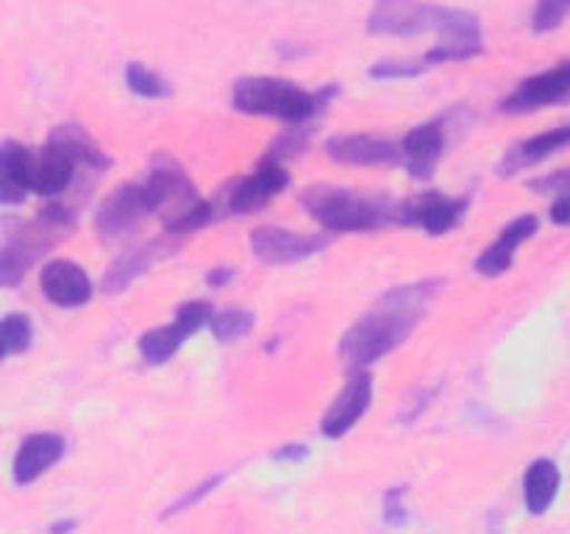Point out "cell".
<instances>
[{
  "mask_svg": "<svg viewBox=\"0 0 570 534\" xmlns=\"http://www.w3.org/2000/svg\"><path fill=\"white\" fill-rule=\"evenodd\" d=\"M367 31L373 37H421V33H438V42L426 50L423 65L432 70L438 65L451 61H468L484 50L482 26L479 17L462 9H445L438 3L423 0H376Z\"/></svg>",
  "mask_w": 570,
  "mask_h": 534,
  "instance_id": "6da1fadb",
  "label": "cell"
},
{
  "mask_svg": "<svg viewBox=\"0 0 570 534\" xmlns=\"http://www.w3.org/2000/svg\"><path fill=\"white\" fill-rule=\"evenodd\" d=\"M443 278H426V281L393 287L348 326L340 339V359L351 370L371 367L373 362L384 359L390 350L399 348L406 337L426 317L429 306L443 289Z\"/></svg>",
  "mask_w": 570,
  "mask_h": 534,
  "instance_id": "7a4b0ae2",
  "label": "cell"
},
{
  "mask_svg": "<svg viewBox=\"0 0 570 534\" xmlns=\"http://www.w3.org/2000/svg\"><path fill=\"white\" fill-rule=\"evenodd\" d=\"M301 206L326 231H379L401 222V204L384 195L354 192L343 187H309L301 192Z\"/></svg>",
  "mask_w": 570,
  "mask_h": 534,
  "instance_id": "3957f363",
  "label": "cell"
},
{
  "mask_svg": "<svg viewBox=\"0 0 570 534\" xmlns=\"http://www.w3.org/2000/svg\"><path fill=\"white\" fill-rule=\"evenodd\" d=\"M334 89H321V92H309L301 83L287 81V78L276 76H248L239 78L234 83V109L250 117H273V120L289 122V126H301V122L312 120Z\"/></svg>",
  "mask_w": 570,
  "mask_h": 534,
  "instance_id": "277c9868",
  "label": "cell"
},
{
  "mask_svg": "<svg viewBox=\"0 0 570 534\" xmlns=\"http://www.w3.org/2000/svg\"><path fill=\"white\" fill-rule=\"evenodd\" d=\"M76 228V217L67 206L50 204L48 209L39 211L33 220H28L26 226L17 228L14 234H9L3 243V254H0V281L3 287H14L22 276L28 273V267L39 259L42 254H48L61 237Z\"/></svg>",
  "mask_w": 570,
  "mask_h": 534,
  "instance_id": "5b68a950",
  "label": "cell"
},
{
  "mask_svg": "<svg viewBox=\"0 0 570 534\" xmlns=\"http://www.w3.org/2000/svg\"><path fill=\"white\" fill-rule=\"evenodd\" d=\"M212 315H215V306L209 300H187L178 306L176 317L167 326L150 328L139 337V354L148 365H165L195 332L209 326Z\"/></svg>",
  "mask_w": 570,
  "mask_h": 534,
  "instance_id": "8992f818",
  "label": "cell"
},
{
  "mask_svg": "<svg viewBox=\"0 0 570 534\" xmlns=\"http://www.w3.org/2000/svg\"><path fill=\"white\" fill-rule=\"evenodd\" d=\"M328 234H298L278 226H256L250 231V250L262 265H298L328 248Z\"/></svg>",
  "mask_w": 570,
  "mask_h": 534,
  "instance_id": "52a82bcc",
  "label": "cell"
},
{
  "mask_svg": "<svg viewBox=\"0 0 570 534\" xmlns=\"http://www.w3.org/2000/svg\"><path fill=\"white\" fill-rule=\"evenodd\" d=\"M289 184V172L282 161L265 159L250 176L237 178L228 184L223 195V206L228 215H254L265 209L276 195H282Z\"/></svg>",
  "mask_w": 570,
  "mask_h": 534,
  "instance_id": "ba28073f",
  "label": "cell"
},
{
  "mask_svg": "<svg viewBox=\"0 0 570 534\" xmlns=\"http://www.w3.org/2000/svg\"><path fill=\"white\" fill-rule=\"evenodd\" d=\"M471 200L468 198H451L443 192H421L412 198L401 200V222L421 231L432 234V237H443V234L454 231L465 217Z\"/></svg>",
  "mask_w": 570,
  "mask_h": 534,
  "instance_id": "9c48e42d",
  "label": "cell"
},
{
  "mask_svg": "<svg viewBox=\"0 0 570 534\" xmlns=\"http://www.w3.org/2000/svg\"><path fill=\"white\" fill-rule=\"evenodd\" d=\"M373 404V376L367 367L351 373L345 387L321 417V434L328 439H340L367 415Z\"/></svg>",
  "mask_w": 570,
  "mask_h": 534,
  "instance_id": "30bf717a",
  "label": "cell"
},
{
  "mask_svg": "<svg viewBox=\"0 0 570 534\" xmlns=\"http://www.w3.org/2000/svg\"><path fill=\"white\" fill-rule=\"evenodd\" d=\"M328 159L348 167H387L404 165L401 142L376 134H340L326 142Z\"/></svg>",
  "mask_w": 570,
  "mask_h": 534,
  "instance_id": "8fae6325",
  "label": "cell"
},
{
  "mask_svg": "<svg viewBox=\"0 0 570 534\" xmlns=\"http://www.w3.org/2000/svg\"><path fill=\"white\" fill-rule=\"evenodd\" d=\"M568 98H570V61H562V65L538 72V76H529L527 81L518 83V87L507 95L501 109H504L507 115H527V111L562 103V100Z\"/></svg>",
  "mask_w": 570,
  "mask_h": 534,
  "instance_id": "7c38bea8",
  "label": "cell"
},
{
  "mask_svg": "<svg viewBox=\"0 0 570 534\" xmlns=\"http://www.w3.org/2000/svg\"><path fill=\"white\" fill-rule=\"evenodd\" d=\"M42 295L59 309H78L92 298V281L87 270L72 259H53L39 273Z\"/></svg>",
  "mask_w": 570,
  "mask_h": 534,
  "instance_id": "4fadbf2b",
  "label": "cell"
},
{
  "mask_svg": "<svg viewBox=\"0 0 570 534\" xmlns=\"http://www.w3.org/2000/svg\"><path fill=\"white\" fill-rule=\"evenodd\" d=\"M540 220L534 215H521L515 220L507 222L504 231L495 237L493 245L479 254V259L473 261V270L484 278H499L504 273L512 270V261H515V254L521 250V245L527 239H532L538 234Z\"/></svg>",
  "mask_w": 570,
  "mask_h": 534,
  "instance_id": "5bb4252c",
  "label": "cell"
},
{
  "mask_svg": "<svg viewBox=\"0 0 570 534\" xmlns=\"http://www.w3.org/2000/svg\"><path fill=\"white\" fill-rule=\"evenodd\" d=\"M67 443L65 437L53 432H37V434H28L26 439L20 443L17 448L14 459H11V478L14 484L26 487V484L37 482L42 473H48L56 462L65 456Z\"/></svg>",
  "mask_w": 570,
  "mask_h": 534,
  "instance_id": "9a60e30c",
  "label": "cell"
},
{
  "mask_svg": "<svg viewBox=\"0 0 570 534\" xmlns=\"http://www.w3.org/2000/svg\"><path fill=\"white\" fill-rule=\"evenodd\" d=\"M445 148V126L440 120L421 122V126L410 128L401 139V150H404V167L412 178L417 181H429L438 170V161Z\"/></svg>",
  "mask_w": 570,
  "mask_h": 534,
  "instance_id": "2e32d148",
  "label": "cell"
},
{
  "mask_svg": "<svg viewBox=\"0 0 570 534\" xmlns=\"http://www.w3.org/2000/svg\"><path fill=\"white\" fill-rule=\"evenodd\" d=\"M78 167L81 165H78L76 156H70L65 148H59V145L48 139V145L33 154L31 192L42 195V198H56V195H61L70 187Z\"/></svg>",
  "mask_w": 570,
  "mask_h": 534,
  "instance_id": "e0dca14e",
  "label": "cell"
},
{
  "mask_svg": "<svg viewBox=\"0 0 570 534\" xmlns=\"http://www.w3.org/2000/svg\"><path fill=\"white\" fill-rule=\"evenodd\" d=\"M566 148H570V122L568 126L540 131L534 134V137L521 139V142L512 145L504 154V159H501L499 172L501 176H515V172L527 170V167L532 165H540V161H546L549 156H554L557 150Z\"/></svg>",
  "mask_w": 570,
  "mask_h": 534,
  "instance_id": "ac0fdd59",
  "label": "cell"
},
{
  "mask_svg": "<svg viewBox=\"0 0 570 534\" xmlns=\"http://www.w3.org/2000/svg\"><path fill=\"white\" fill-rule=\"evenodd\" d=\"M562 487L560 465L546 456L534 459L523 473V504H527L529 515L540 517L551 510Z\"/></svg>",
  "mask_w": 570,
  "mask_h": 534,
  "instance_id": "d6986e66",
  "label": "cell"
},
{
  "mask_svg": "<svg viewBox=\"0 0 570 534\" xmlns=\"http://www.w3.org/2000/svg\"><path fill=\"white\" fill-rule=\"evenodd\" d=\"M31 165H33V150L22 148L17 142H3L0 150V198L3 204L14 206L26 198L31 189Z\"/></svg>",
  "mask_w": 570,
  "mask_h": 534,
  "instance_id": "ffe728a7",
  "label": "cell"
},
{
  "mask_svg": "<svg viewBox=\"0 0 570 534\" xmlns=\"http://www.w3.org/2000/svg\"><path fill=\"white\" fill-rule=\"evenodd\" d=\"M156 243L142 245V248L126 250L115 265H109L104 276V289L106 293H122L126 287H131L156 259H159V248H154Z\"/></svg>",
  "mask_w": 570,
  "mask_h": 534,
  "instance_id": "44dd1931",
  "label": "cell"
},
{
  "mask_svg": "<svg viewBox=\"0 0 570 534\" xmlns=\"http://www.w3.org/2000/svg\"><path fill=\"white\" fill-rule=\"evenodd\" d=\"M50 142H56L59 148H65L67 154L76 156L78 165L95 167V170H104V167H109V159L104 156V150L95 145V139L89 137L83 128H78V126L56 128V131L50 134Z\"/></svg>",
  "mask_w": 570,
  "mask_h": 534,
  "instance_id": "7402d4cb",
  "label": "cell"
},
{
  "mask_svg": "<svg viewBox=\"0 0 570 534\" xmlns=\"http://www.w3.org/2000/svg\"><path fill=\"white\" fill-rule=\"evenodd\" d=\"M256 315L250 309H239V306H228V309H215L209 320V332L217 343H237V339L248 337L254 332Z\"/></svg>",
  "mask_w": 570,
  "mask_h": 534,
  "instance_id": "603a6c76",
  "label": "cell"
},
{
  "mask_svg": "<svg viewBox=\"0 0 570 534\" xmlns=\"http://www.w3.org/2000/svg\"><path fill=\"white\" fill-rule=\"evenodd\" d=\"M538 192H551L549 217L554 226H570V170H560L557 176L543 178V181L532 184Z\"/></svg>",
  "mask_w": 570,
  "mask_h": 534,
  "instance_id": "cb8c5ba5",
  "label": "cell"
},
{
  "mask_svg": "<svg viewBox=\"0 0 570 534\" xmlns=\"http://www.w3.org/2000/svg\"><path fill=\"white\" fill-rule=\"evenodd\" d=\"M0 332H3V356L6 359L26 354V350L31 348L33 323H31V317L22 315V312H11V315H6L3 323H0Z\"/></svg>",
  "mask_w": 570,
  "mask_h": 534,
  "instance_id": "d4e9b609",
  "label": "cell"
},
{
  "mask_svg": "<svg viewBox=\"0 0 570 534\" xmlns=\"http://www.w3.org/2000/svg\"><path fill=\"white\" fill-rule=\"evenodd\" d=\"M126 83L134 95H139V98L159 100L170 95V83H167L159 72L150 70V67L139 65V61H131V65L126 67Z\"/></svg>",
  "mask_w": 570,
  "mask_h": 534,
  "instance_id": "484cf974",
  "label": "cell"
},
{
  "mask_svg": "<svg viewBox=\"0 0 570 534\" xmlns=\"http://www.w3.org/2000/svg\"><path fill=\"white\" fill-rule=\"evenodd\" d=\"M570 17V0H538L532 11V31L551 33Z\"/></svg>",
  "mask_w": 570,
  "mask_h": 534,
  "instance_id": "4316f807",
  "label": "cell"
},
{
  "mask_svg": "<svg viewBox=\"0 0 570 534\" xmlns=\"http://www.w3.org/2000/svg\"><path fill=\"white\" fill-rule=\"evenodd\" d=\"M223 482H226V473H217V476L206 478L204 484H195V487L189 490V493H184L181 498H176V501H173L170 506H167V510H165V517L178 515V512H184V510H187V506H195V504H198L200 498H206V495H209L212 490L220 487Z\"/></svg>",
  "mask_w": 570,
  "mask_h": 534,
  "instance_id": "83f0119b",
  "label": "cell"
},
{
  "mask_svg": "<svg viewBox=\"0 0 570 534\" xmlns=\"http://www.w3.org/2000/svg\"><path fill=\"white\" fill-rule=\"evenodd\" d=\"M429 67L423 65L421 59L417 61H382V65L371 67L373 78H412L426 72Z\"/></svg>",
  "mask_w": 570,
  "mask_h": 534,
  "instance_id": "f1b7e54d",
  "label": "cell"
},
{
  "mask_svg": "<svg viewBox=\"0 0 570 534\" xmlns=\"http://www.w3.org/2000/svg\"><path fill=\"white\" fill-rule=\"evenodd\" d=\"M304 148H306V131H301L298 128V131L284 134V137L273 145V150L265 156V159H271V161L293 159V156H298Z\"/></svg>",
  "mask_w": 570,
  "mask_h": 534,
  "instance_id": "f546056e",
  "label": "cell"
},
{
  "mask_svg": "<svg viewBox=\"0 0 570 534\" xmlns=\"http://www.w3.org/2000/svg\"><path fill=\"white\" fill-rule=\"evenodd\" d=\"M406 487H393L387 490V495H384V521L390 523V526H401V523H406Z\"/></svg>",
  "mask_w": 570,
  "mask_h": 534,
  "instance_id": "4dcf8cb0",
  "label": "cell"
},
{
  "mask_svg": "<svg viewBox=\"0 0 570 534\" xmlns=\"http://www.w3.org/2000/svg\"><path fill=\"white\" fill-rule=\"evenodd\" d=\"M306 456H309V445H304V443H287V445H282L278 451H273V459H278V462H301V459H306Z\"/></svg>",
  "mask_w": 570,
  "mask_h": 534,
  "instance_id": "1f68e13d",
  "label": "cell"
},
{
  "mask_svg": "<svg viewBox=\"0 0 570 534\" xmlns=\"http://www.w3.org/2000/svg\"><path fill=\"white\" fill-rule=\"evenodd\" d=\"M232 276H234V273L228 270V267H217V270L209 273V278H206V281H209L212 287H220V284L232 281Z\"/></svg>",
  "mask_w": 570,
  "mask_h": 534,
  "instance_id": "d6a6232c",
  "label": "cell"
},
{
  "mask_svg": "<svg viewBox=\"0 0 570 534\" xmlns=\"http://www.w3.org/2000/svg\"><path fill=\"white\" fill-rule=\"evenodd\" d=\"M72 528H78V523L76 521H59V523H53V526L48 528V532H72Z\"/></svg>",
  "mask_w": 570,
  "mask_h": 534,
  "instance_id": "836d02e7",
  "label": "cell"
}]
</instances>
